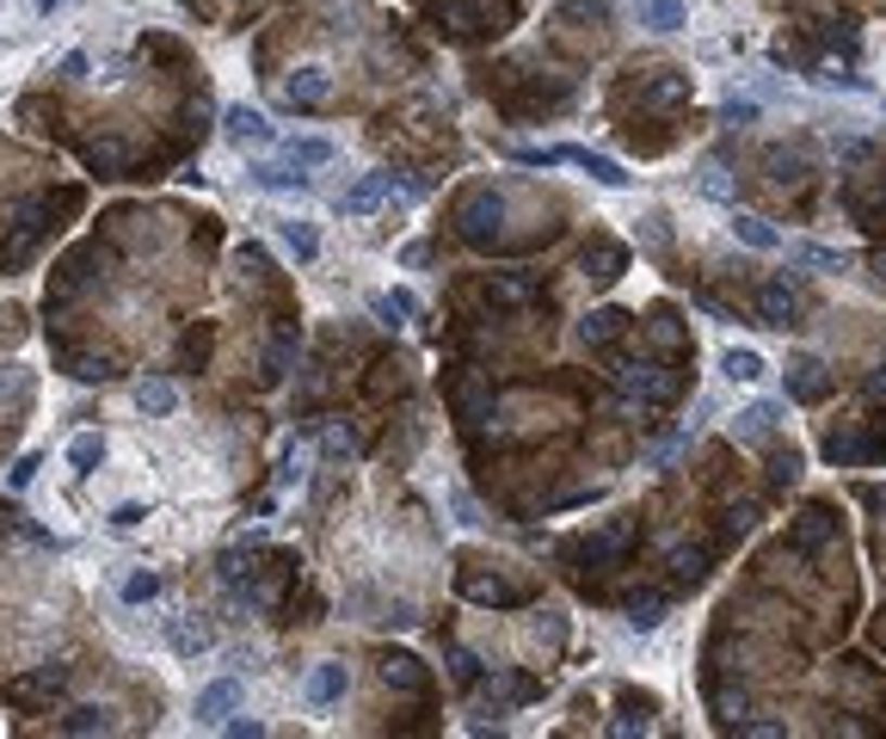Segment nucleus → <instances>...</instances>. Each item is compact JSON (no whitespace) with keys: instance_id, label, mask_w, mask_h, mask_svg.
Returning a JSON list of instances; mask_svg holds the SVG:
<instances>
[{"instance_id":"obj_18","label":"nucleus","mask_w":886,"mask_h":739,"mask_svg":"<svg viewBox=\"0 0 886 739\" xmlns=\"http://www.w3.org/2000/svg\"><path fill=\"white\" fill-rule=\"evenodd\" d=\"M149 598H160V573H130L124 579V604H149Z\"/></svg>"},{"instance_id":"obj_22","label":"nucleus","mask_w":886,"mask_h":739,"mask_svg":"<svg viewBox=\"0 0 886 739\" xmlns=\"http://www.w3.org/2000/svg\"><path fill=\"white\" fill-rule=\"evenodd\" d=\"M794 370H800V377H794V388H800V395H819V388H825V377H819V364H812V358H800Z\"/></svg>"},{"instance_id":"obj_5","label":"nucleus","mask_w":886,"mask_h":739,"mask_svg":"<svg viewBox=\"0 0 886 739\" xmlns=\"http://www.w3.org/2000/svg\"><path fill=\"white\" fill-rule=\"evenodd\" d=\"M388 191H395V173H363L358 186L339 191V216H370V209L388 198Z\"/></svg>"},{"instance_id":"obj_25","label":"nucleus","mask_w":886,"mask_h":739,"mask_svg":"<svg viewBox=\"0 0 886 739\" xmlns=\"http://www.w3.org/2000/svg\"><path fill=\"white\" fill-rule=\"evenodd\" d=\"M80 75H87V56H80V50L75 56H62V80H80Z\"/></svg>"},{"instance_id":"obj_8","label":"nucleus","mask_w":886,"mask_h":739,"mask_svg":"<svg viewBox=\"0 0 886 739\" xmlns=\"http://www.w3.org/2000/svg\"><path fill=\"white\" fill-rule=\"evenodd\" d=\"M345 684H351V672H345L339 660H326V665H314L308 672V684H303V697L314 702V709H333V702L345 697Z\"/></svg>"},{"instance_id":"obj_12","label":"nucleus","mask_w":886,"mask_h":739,"mask_svg":"<svg viewBox=\"0 0 886 739\" xmlns=\"http://www.w3.org/2000/svg\"><path fill=\"white\" fill-rule=\"evenodd\" d=\"M271 228H278V241L290 246L303 266H308V259H321V234H314V222H303V216H278Z\"/></svg>"},{"instance_id":"obj_10","label":"nucleus","mask_w":886,"mask_h":739,"mask_svg":"<svg viewBox=\"0 0 886 739\" xmlns=\"http://www.w3.org/2000/svg\"><path fill=\"white\" fill-rule=\"evenodd\" d=\"M727 228H733V241L752 246V253H782V234H775L763 216H752V209H733V222Z\"/></svg>"},{"instance_id":"obj_26","label":"nucleus","mask_w":886,"mask_h":739,"mask_svg":"<svg viewBox=\"0 0 886 739\" xmlns=\"http://www.w3.org/2000/svg\"><path fill=\"white\" fill-rule=\"evenodd\" d=\"M326 450H345V456H351V450H358V437H351V432H326Z\"/></svg>"},{"instance_id":"obj_19","label":"nucleus","mask_w":886,"mask_h":739,"mask_svg":"<svg viewBox=\"0 0 886 739\" xmlns=\"http://www.w3.org/2000/svg\"><path fill=\"white\" fill-rule=\"evenodd\" d=\"M38 469H43V456H38V450H25L20 462H13V474H7V481H13V493L31 487V481H38Z\"/></svg>"},{"instance_id":"obj_23","label":"nucleus","mask_w":886,"mask_h":739,"mask_svg":"<svg viewBox=\"0 0 886 739\" xmlns=\"http://www.w3.org/2000/svg\"><path fill=\"white\" fill-rule=\"evenodd\" d=\"M142 518H149V512H142V506H136V499H130V506H117V512H112V524H117V531H136Z\"/></svg>"},{"instance_id":"obj_9","label":"nucleus","mask_w":886,"mask_h":739,"mask_svg":"<svg viewBox=\"0 0 886 739\" xmlns=\"http://www.w3.org/2000/svg\"><path fill=\"white\" fill-rule=\"evenodd\" d=\"M333 154H339V149H333V142H326V136H283V142H278V161H290V167H326V161H333Z\"/></svg>"},{"instance_id":"obj_6","label":"nucleus","mask_w":886,"mask_h":739,"mask_svg":"<svg viewBox=\"0 0 886 739\" xmlns=\"http://www.w3.org/2000/svg\"><path fill=\"white\" fill-rule=\"evenodd\" d=\"M130 400H136V413H149V419H172V413H179V388H172L167 377H142L130 388Z\"/></svg>"},{"instance_id":"obj_11","label":"nucleus","mask_w":886,"mask_h":739,"mask_svg":"<svg viewBox=\"0 0 886 739\" xmlns=\"http://www.w3.org/2000/svg\"><path fill=\"white\" fill-rule=\"evenodd\" d=\"M246 173H253V186H259V191H296V198L308 191V173L290 167V161H253Z\"/></svg>"},{"instance_id":"obj_3","label":"nucleus","mask_w":886,"mask_h":739,"mask_svg":"<svg viewBox=\"0 0 886 739\" xmlns=\"http://www.w3.org/2000/svg\"><path fill=\"white\" fill-rule=\"evenodd\" d=\"M782 400H752V407H739L733 413V437L739 444H763V437H775V425H782Z\"/></svg>"},{"instance_id":"obj_17","label":"nucleus","mask_w":886,"mask_h":739,"mask_svg":"<svg viewBox=\"0 0 886 739\" xmlns=\"http://www.w3.org/2000/svg\"><path fill=\"white\" fill-rule=\"evenodd\" d=\"M757 112H763L757 99H727V105H720V124H727V130H745V124H757Z\"/></svg>"},{"instance_id":"obj_14","label":"nucleus","mask_w":886,"mask_h":739,"mask_svg":"<svg viewBox=\"0 0 886 739\" xmlns=\"http://www.w3.org/2000/svg\"><path fill=\"white\" fill-rule=\"evenodd\" d=\"M788 259L807 271H844L849 253H837V246H819V241H788Z\"/></svg>"},{"instance_id":"obj_4","label":"nucleus","mask_w":886,"mask_h":739,"mask_svg":"<svg viewBox=\"0 0 886 739\" xmlns=\"http://www.w3.org/2000/svg\"><path fill=\"white\" fill-rule=\"evenodd\" d=\"M283 99H290L296 112H321L326 99H333V75H326V68H296V75L283 80Z\"/></svg>"},{"instance_id":"obj_7","label":"nucleus","mask_w":886,"mask_h":739,"mask_svg":"<svg viewBox=\"0 0 886 739\" xmlns=\"http://www.w3.org/2000/svg\"><path fill=\"white\" fill-rule=\"evenodd\" d=\"M720 377L739 382V388H757V382L770 377V364H763V352H752V345H727V352H720Z\"/></svg>"},{"instance_id":"obj_21","label":"nucleus","mask_w":886,"mask_h":739,"mask_svg":"<svg viewBox=\"0 0 886 739\" xmlns=\"http://www.w3.org/2000/svg\"><path fill=\"white\" fill-rule=\"evenodd\" d=\"M702 191H708V198H733V179H727V167H720V161H708V167H702Z\"/></svg>"},{"instance_id":"obj_15","label":"nucleus","mask_w":886,"mask_h":739,"mask_svg":"<svg viewBox=\"0 0 886 739\" xmlns=\"http://www.w3.org/2000/svg\"><path fill=\"white\" fill-rule=\"evenodd\" d=\"M99 462H105V437H99V432H80L75 444H68V469H75V474H93Z\"/></svg>"},{"instance_id":"obj_1","label":"nucleus","mask_w":886,"mask_h":739,"mask_svg":"<svg viewBox=\"0 0 886 739\" xmlns=\"http://www.w3.org/2000/svg\"><path fill=\"white\" fill-rule=\"evenodd\" d=\"M222 136L234 142V149H271V142H278V130H271V117H265L259 105H228Z\"/></svg>"},{"instance_id":"obj_20","label":"nucleus","mask_w":886,"mask_h":739,"mask_svg":"<svg viewBox=\"0 0 886 739\" xmlns=\"http://www.w3.org/2000/svg\"><path fill=\"white\" fill-rule=\"evenodd\" d=\"M763 315H770V327H788L794 296H788V290H763Z\"/></svg>"},{"instance_id":"obj_24","label":"nucleus","mask_w":886,"mask_h":739,"mask_svg":"<svg viewBox=\"0 0 886 739\" xmlns=\"http://www.w3.org/2000/svg\"><path fill=\"white\" fill-rule=\"evenodd\" d=\"M68 727H75V734H87V727H105V709H80V715L68 721Z\"/></svg>"},{"instance_id":"obj_27","label":"nucleus","mask_w":886,"mask_h":739,"mask_svg":"<svg viewBox=\"0 0 886 739\" xmlns=\"http://www.w3.org/2000/svg\"><path fill=\"white\" fill-rule=\"evenodd\" d=\"M38 7H62V0H38Z\"/></svg>"},{"instance_id":"obj_2","label":"nucleus","mask_w":886,"mask_h":739,"mask_svg":"<svg viewBox=\"0 0 886 739\" xmlns=\"http://www.w3.org/2000/svg\"><path fill=\"white\" fill-rule=\"evenodd\" d=\"M234 702H241V678H216V684L197 690L191 715H197V727H222V721L234 715Z\"/></svg>"},{"instance_id":"obj_13","label":"nucleus","mask_w":886,"mask_h":739,"mask_svg":"<svg viewBox=\"0 0 886 739\" xmlns=\"http://www.w3.org/2000/svg\"><path fill=\"white\" fill-rule=\"evenodd\" d=\"M641 25L659 31V38H671V31L690 25V7H683V0H641Z\"/></svg>"},{"instance_id":"obj_16","label":"nucleus","mask_w":886,"mask_h":739,"mask_svg":"<svg viewBox=\"0 0 886 739\" xmlns=\"http://www.w3.org/2000/svg\"><path fill=\"white\" fill-rule=\"evenodd\" d=\"M167 641L179 647V653H204V647H209V628L204 623H185V616H172V623H167Z\"/></svg>"}]
</instances>
